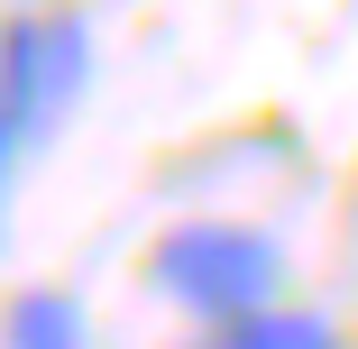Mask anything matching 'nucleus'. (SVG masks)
Wrapping results in <instances>:
<instances>
[{
    "instance_id": "obj_3",
    "label": "nucleus",
    "mask_w": 358,
    "mask_h": 349,
    "mask_svg": "<svg viewBox=\"0 0 358 349\" xmlns=\"http://www.w3.org/2000/svg\"><path fill=\"white\" fill-rule=\"evenodd\" d=\"M0 340H10V349H92L83 304L64 294V285H28V294H10V313H0Z\"/></svg>"
},
{
    "instance_id": "obj_4",
    "label": "nucleus",
    "mask_w": 358,
    "mask_h": 349,
    "mask_svg": "<svg viewBox=\"0 0 358 349\" xmlns=\"http://www.w3.org/2000/svg\"><path fill=\"white\" fill-rule=\"evenodd\" d=\"M211 349H340V331L322 322V313H257V322H239V331H221Z\"/></svg>"
},
{
    "instance_id": "obj_1",
    "label": "nucleus",
    "mask_w": 358,
    "mask_h": 349,
    "mask_svg": "<svg viewBox=\"0 0 358 349\" xmlns=\"http://www.w3.org/2000/svg\"><path fill=\"white\" fill-rule=\"evenodd\" d=\"M83 83H92V28L74 10H19V19H0V239H10L19 166L74 120Z\"/></svg>"
},
{
    "instance_id": "obj_2",
    "label": "nucleus",
    "mask_w": 358,
    "mask_h": 349,
    "mask_svg": "<svg viewBox=\"0 0 358 349\" xmlns=\"http://www.w3.org/2000/svg\"><path fill=\"white\" fill-rule=\"evenodd\" d=\"M148 276H157V294H166V304H184L193 322L239 331V322L275 313L285 248H275L266 230H248V221H184V230H166V239H157Z\"/></svg>"
}]
</instances>
